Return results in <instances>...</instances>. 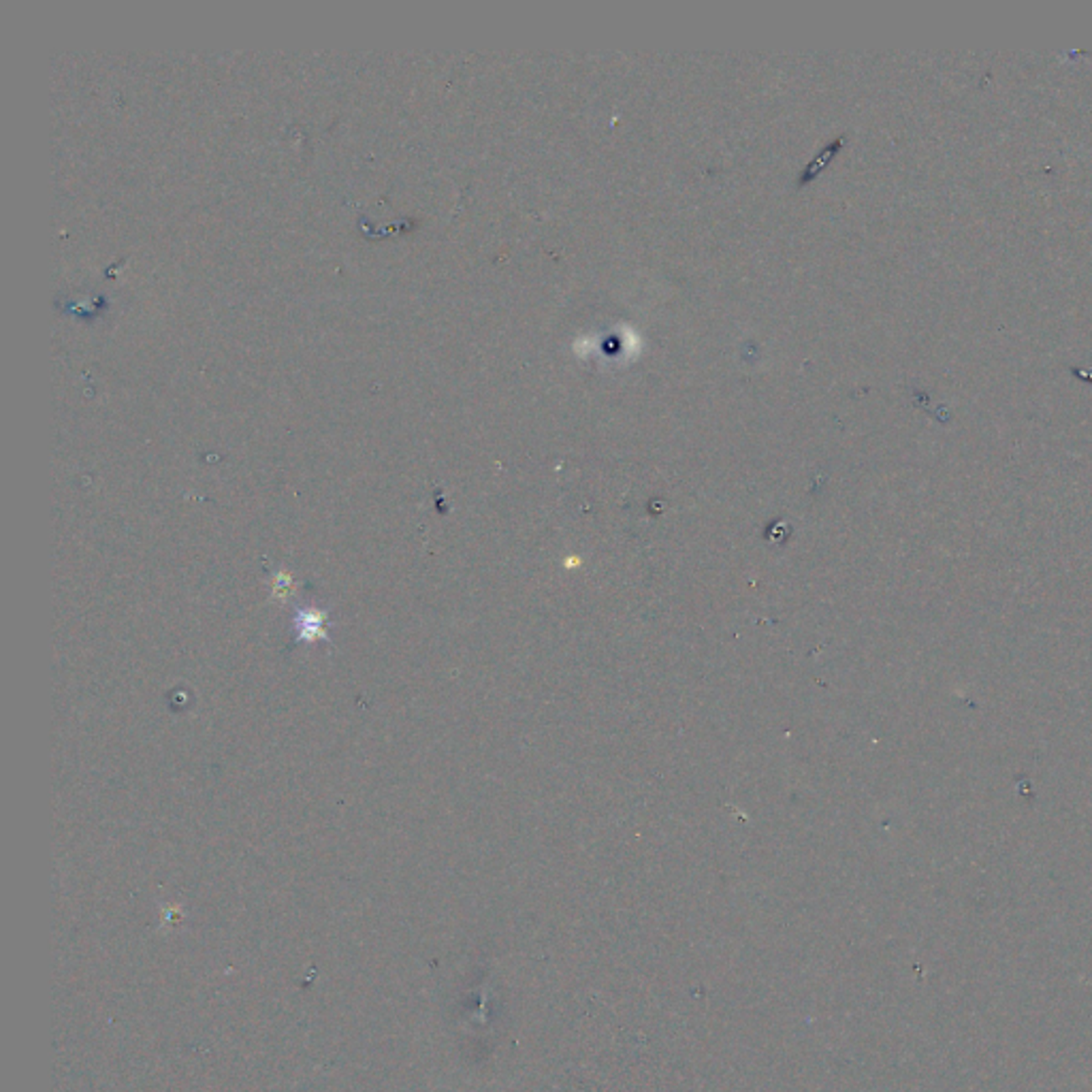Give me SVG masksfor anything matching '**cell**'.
Returning a JSON list of instances; mask_svg holds the SVG:
<instances>
[{
    "mask_svg": "<svg viewBox=\"0 0 1092 1092\" xmlns=\"http://www.w3.org/2000/svg\"><path fill=\"white\" fill-rule=\"evenodd\" d=\"M294 630H297V640L299 642H316V640H327V612L314 611V608H301L294 615Z\"/></svg>",
    "mask_w": 1092,
    "mask_h": 1092,
    "instance_id": "6da1fadb",
    "label": "cell"
},
{
    "mask_svg": "<svg viewBox=\"0 0 1092 1092\" xmlns=\"http://www.w3.org/2000/svg\"><path fill=\"white\" fill-rule=\"evenodd\" d=\"M271 591H273L276 598H286V595H290V593H293V576H290L289 572H278V575L273 576V583H271Z\"/></svg>",
    "mask_w": 1092,
    "mask_h": 1092,
    "instance_id": "7a4b0ae2",
    "label": "cell"
}]
</instances>
